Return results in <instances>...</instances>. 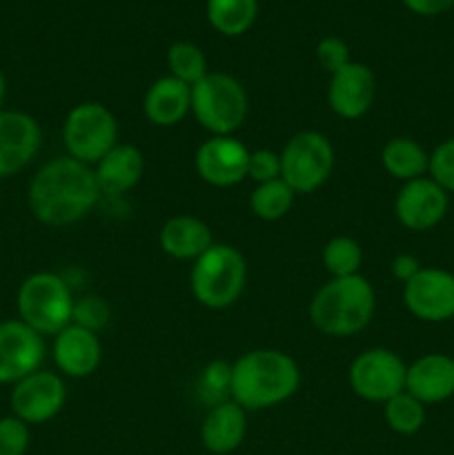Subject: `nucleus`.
Returning a JSON list of instances; mask_svg holds the SVG:
<instances>
[{
  "instance_id": "nucleus-5",
  "label": "nucleus",
  "mask_w": 454,
  "mask_h": 455,
  "mask_svg": "<svg viewBox=\"0 0 454 455\" xmlns=\"http://www.w3.org/2000/svg\"><path fill=\"white\" fill-rule=\"evenodd\" d=\"M247 114V92L234 76L209 71L191 87V116L209 136H234Z\"/></svg>"
},
{
  "instance_id": "nucleus-30",
  "label": "nucleus",
  "mask_w": 454,
  "mask_h": 455,
  "mask_svg": "<svg viewBox=\"0 0 454 455\" xmlns=\"http://www.w3.org/2000/svg\"><path fill=\"white\" fill-rule=\"evenodd\" d=\"M427 176H430L436 185L443 187L448 194H454V136L445 138L443 142H439V145L432 149Z\"/></svg>"
},
{
  "instance_id": "nucleus-27",
  "label": "nucleus",
  "mask_w": 454,
  "mask_h": 455,
  "mask_svg": "<svg viewBox=\"0 0 454 455\" xmlns=\"http://www.w3.org/2000/svg\"><path fill=\"white\" fill-rule=\"evenodd\" d=\"M383 416H385L387 427L399 435H414L426 425V404L409 395L408 391H401L399 395L387 400L383 404Z\"/></svg>"
},
{
  "instance_id": "nucleus-21",
  "label": "nucleus",
  "mask_w": 454,
  "mask_h": 455,
  "mask_svg": "<svg viewBox=\"0 0 454 455\" xmlns=\"http://www.w3.org/2000/svg\"><path fill=\"white\" fill-rule=\"evenodd\" d=\"M142 114L154 127H174L191 114V87L174 76H163L147 87Z\"/></svg>"
},
{
  "instance_id": "nucleus-19",
  "label": "nucleus",
  "mask_w": 454,
  "mask_h": 455,
  "mask_svg": "<svg viewBox=\"0 0 454 455\" xmlns=\"http://www.w3.org/2000/svg\"><path fill=\"white\" fill-rule=\"evenodd\" d=\"M92 169L101 196L118 198V196L129 194L141 182L142 173H145V156L138 147L129 145V142H118Z\"/></svg>"
},
{
  "instance_id": "nucleus-23",
  "label": "nucleus",
  "mask_w": 454,
  "mask_h": 455,
  "mask_svg": "<svg viewBox=\"0 0 454 455\" xmlns=\"http://www.w3.org/2000/svg\"><path fill=\"white\" fill-rule=\"evenodd\" d=\"M381 164L399 182H412L427 176L430 169V151L408 136H394L383 145Z\"/></svg>"
},
{
  "instance_id": "nucleus-26",
  "label": "nucleus",
  "mask_w": 454,
  "mask_h": 455,
  "mask_svg": "<svg viewBox=\"0 0 454 455\" xmlns=\"http://www.w3.org/2000/svg\"><path fill=\"white\" fill-rule=\"evenodd\" d=\"M320 260L329 278H350V275L361 274L363 249L352 235H334L325 243Z\"/></svg>"
},
{
  "instance_id": "nucleus-37",
  "label": "nucleus",
  "mask_w": 454,
  "mask_h": 455,
  "mask_svg": "<svg viewBox=\"0 0 454 455\" xmlns=\"http://www.w3.org/2000/svg\"><path fill=\"white\" fill-rule=\"evenodd\" d=\"M4 96H7V80H4L3 71H0V109H3Z\"/></svg>"
},
{
  "instance_id": "nucleus-6",
  "label": "nucleus",
  "mask_w": 454,
  "mask_h": 455,
  "mask_svg": "<svg viewBox=\"0 0 454 455\" xmlns=\"http://www.w3.org/2000/svg\"><path fill=\"white\" fill-rule=\"evenodd\" d=\"M74 293L65 278L53 271L27 275L18 289V315L40 336H56L74 318Z\"/></svg>"
},
{
  "instance_id": "nucleus-29",
  "label": "nucleus",
  "mask_w": 454,
  "mask_h": 455,
  "mask_svg": "<svg viewBox=\"0 0 454 455\" xmlns=\"http://www.w3.org/2000/svg\"><path fill=\"white\" fill-rule=\"evenodd\" d=\"M109 318H111V309L109 305H107L105 298L93 296V293H89V296H83V298H76L74 318H71V323L89 329V331L93 333H101L102 329L109 324Z\"/></svg>"
},
{
  "instance_id": "nucleus-25",
  "label": "nucleus",
  "mask_w": 454,
  "mask_h": 455,
  "mask_svg": "<svg viewBox=\"0 0 454 455\" xmlns=\"http://www.w3.org/2000/svg\"><path fill=\"white\" fill-rule=\"evenodd\" d=\"M294 200H296V194L292 187L283 178H279V180L254 187V191L249 194V209L258 220L274 222L292 212Z\"/></svg>"
},
{
  "instance_id": "nucleus-3",
  "label": "nucleus",
  "mask_w": 454,
  "mask_h": 455,
  "mask_svg": "<svg viewBox=\"0 0 454 455\" xmlns=\"http://www.w3.org/2000/svg\"><path fill=\"white\" fill-rule=\"evenodd\" d=\"M377 311V293L363 275L329 278L312 296L307 315L316 331L329 338H350L363 331Z\"/></svg>"
},
{
  "instance_id": "nucleus-16",
  "label": "nucleus",
  "mask_w": 454,
  "mask_h": 455,
  "mask_svg": "<svg viewBox=\"0 0 454 455\" xmlns=\"http://www.w3.org/2000/svg\"><path fill=\"white\" fill-rule=\"evenodd\" d=\"M377 96L374 71L363 62L352 60L336 74L329 76L328 107L343 120H359L372 109Z\"/></svg>"
},
{
  "instance_id": "nucleus-36",
  "label": "nucleus",
  "mask_w": 454,
  "mask_h": 455,
  "mask_svg": "<svg viewBox=\"0 0 454 455\" xmlns=\"http://www.w3.org/2000/svg\"><path fill=\"white\" fill-rule=\"evenodd\" d=\"M421 269V262H418V258L412 256V253H399V256L392 260V275L403 284L408 283V280H412Z\"/></svg>"
},
{
  "instance_id": "nucleus-7",
  "label": "nucleus",
  "mask_w": 454,
  "mask_h": 455,
  "mask_svg": "<svg viewBox=\"0 0 454 455\" xmlns=\"http://www.w3.org/2000/svg\"><path fill=\"white\" fill-rule=\"evenodd\" d=\"M118 120L109 107L85 100L67 111L62 123V145L67 156L93 167L107 151L118 145Z\"/></svg>"
},
{
  "instance_id": "nucleus-20",
  "label": "nucleus",
  "mask_w": 454,
  "mask_h": 455,
  "mask_svg": "<svg viewBox=\"0 0 454 455\" xmlns=\"http://www.w3.org/2000/svg\"><path fill=\"white\" fill-rule=\"evenodd\" d=\"M247 435V411L234 403L225 400L205 413L200 422V443L214 455L234 453Z\"/></svg>"
},
{
  "instance_id": "nucleus-15",
  "label": "nucleus",
  "mask_w": 454,
  "mask_h": 455,
  "mask_svg": "<svg viewBox=\"0 0 454 455\" xmlns=\"http://www.w3.org/2000/svg\"><path fill=\"white\" fill-rule=\"evenodd\" d=\"M43 132L34 116L0 109V178L20 173L38 156Z\"/></svg>"
},
{
  "instance_id": "nucleus-13",
  "label": "nucleus",
  "mask_w": 454,
  "mask_h": 455,
  "mask_svg": "<svg viewBox=\"0 0 454 455\" xmlns=\"http://www.w3.org/2000/svg\"><path fill=\"white\" fill-rule=\"evenodd\" d=\"M45 338L18 320L0 323V385H16L45 363Z\"/></svg>"
},
{
  "instance_id": "nucleus-32",
  "label": "nucleus",
  "mask_w": 454,
  "mask_h": 455,
  "mask_svg": "<svg viewBox=\"0 0 454 455\" xmlns=\"http://www.w3.org/2000/svg\"><path fill=\"white\" fill-rule=\"evenodd\" d=\"M316 60H319V65L332 76L352 62L350 47H347L345 40L338 38V36H325V38H320L319 44H316Z\"/></svg>"
},
{
  "instance_id": "nucleus-11",
  "label": "nucleus",
  "mask_w": 454,
  "mask_h": 455,
  "mask_svg": "<svg viewBox=\"0 0 454 455\" xmlns=\"http://www.w3.org/2000/svg\"><path fill=\"white\" fill-rule=\"evenodd\" d=\"M403 305L421 323L441 324L454 318V274L423 267L403 284Z\"/></svg>"
},
{
  "instance_id": "nucleus-2",
  "label": "nucleus",
  "mask_w": 454,
  "mask_h": 455,
  "mask_svg": "<svg viewBox=\"0 0 454 455\" xmlns=\"http://www.w3.org/2000/svg\"><path fill=\"white\" fill-rule=\"evenodd\" d=\"M301 389V367L280 349H254L231 364L230 400L245 411H265Z\"/></svg>"
},
{
  "instance_id": "nucleus-35",
  "label": "nucleus",
  "mask_w": 454,
  "mask_h": 455,
  "mask_svg": "<svg viewBox=\"0 0 454 455\" xmlns=\"http://www.w3.org/2000/svg\"><path fill=\"white\" fill-rule=\"evenodd\" d=\"M401 3H403L412 13L426 18L441 16V13L454 9V0H401Z\"/></svg>"
},
{
  "instance_id": "nucleus-1",
  "label": "nucleus",
  "mask_w": 454,
  "mask_h": 455,
  "mask_svg": "<svg viewBox=\"0 0 454 455\" xmlns=\"http://www.w3.org/2000/svg\"><path fill=\"white\" fill-rule=\"evenodd\" d=\"M101 200L96 176L89 164L71 156L45 163L27 189V204L38 222L47 227H69L83 220Z\"/></svg>"
},
{
  "instance_id": "nucleus-10",
  "label": "nucleus",
  "mask_w": 454,
  "mask_h": 455,
  "mask_svg": "<svg viewBox=\"0 0 454 455\" xmlns=\"http://www.w3.org/2000/svg\"><path fill=\"white\" fill-rule=\"evenodd\" d=\"M12 411L25 425H45L62 411L67 403V387L61 373L38 371L18 380L12 389Z\"/></svg>"
},
{
  "instance_id": "nucleus-14",
  "label": "nucleus",
  "mask_w": 454,
  "mask_h": 455,
  "mask_svg": "<svg viewBox=\"0 0 454 455\" xmlns=\"http://www.w3.org/2000/svg\"><path fill=\"white\" fill-rule=\"evenodd\" d=\"M249 149L234 136H209L196 149L194 169L203 182L227 189L247 178Z\"/></svg>"
},
{
  "instance_id": "nucleus-31",
  "label": "nucleus",
  "mask_w": 454,
  "mask_h": 455,
  "mask_svg": "<svg viewBox=\"0 0 454 455\" xmlns=\"http://www.w3.org/2000/svg\"><path fill=\"white\" fill-rule=\"evenodd\" d=\"M29 443V425L16 416L0 418V455H25Z\"/></svg>"
},
{
  "instance_id": "nucleus-28",
  "label": "nucleus",
  "mask_w": 454,
  "mask_h": 455,
  "mask_svg": "<svg viewBox=\"0 0 454 455\" xmlns=\"http://www.w3.org/2000/svg\"><path fill=\"white\" fill-rule=\"evenodd\" d=\"M167 69L169 76L190 84V87H194L209 74L205 52L199 44L187 43V40H178L167 49Z\"/></svg>"
},
{
  "instance_id": "nucleus-33",
  "label": "nucleus",
  "mask_w": 454,
  "mask_h": 455,
  "mask_svg": "<svg viewBox=\"0 0 454 455\" xmlns=\"http://www.w3.org/2000/svg\"><path fill=\"white\" fill-rule=\"evenodd\" d=\"M230 380H231V364L221 363H209L205 367L203 378H200V389L207 391L209 395H214L212 407L218 403H225V395L230 394Z\"/></svg>"
},
{
  "instance_id": "nucleus-24",
  "label": "nucleus",
  "mask_w": 454,
  "mask_h": 455,
  "mask_svg": "<svg viewBox=\"0 0 454 455\" xmlns=\"http://www.w3.org/2000/svg\"><path fill=\"white\" fill-rule=\"evenodd\" d=\"M258 16V0H207V22L227 38L252 29Z\"/></svg>"
},
{
  "instance_id": "nucleus-18",
  "label": "nucleus",
  "mask_w": 454,
  "mask_h": 455,
  "mask_svg": "<svg viewBox=\"0 0 454 455\" xmlns=\"http://www.w3.org/2000/svg\"><path fill=\"white\" fill-rule=\"evenodd\" d=\"M405 391L423 404H441L454 398V358L448 354H426L408 364Z\"/></svg>"
},
{
  "instance_id": "nucleus-4",
  "label": "nucleus",
  "mask_w": 454,
  "mask_h": 455,
  "mask_svg": "<svg viewBox=\"0 0 454 455\" xmlns=\"http://www.w3.org/2000/svg\"><path fill=\"white\" fill-rule=\"evenodd\" d=\"M247 284V260L231 244L214 243L191 262L190 289L199 305L221 311L240 300Z\"/></svg>"
},
{
  "instance_id": "nucleus-17",
  "label": "nucleus",
  "mask_w": 454,
  "mask_h": 455,
  "mask_svg": "<svg viewBox=\"0 0 454 455\" xmlns=\"http://www.w3.org/2000/svg\"><path fill=\"white\" fill-rule=\"evenodd\" d=\"M52 355L61 376L74 378V380L89 378L98 371L102 363L101 333H93L74 323L67 324L62 331L53 336Z\"/></svg>"
},
{
  "instance_id": "nucleus-12",
  "label": "nucleus",
  "mask_w": 454,
  "mask_h": 455,
  "mask_svg": "<svg viewBox=\"0 0 454 455\" xmlns=\"http://www.w3.org/2000/svg\"><path fill=\"white\" fill-rule=\"evenodd\" d=\"M450 212V194L430 176L405 182L394 198V216L401 227L423 234L445 220Z\"/></svg>"
},
{
  "instance_id": "nucleus-8",
  "label": "nucleus",
  "mask_w": 454,
  "mask_h": 455,
  "mask_svg": "<svg viewBox=\"0 0 454 455\" xmlns=\"http://www.w3.org/2000/svg\"><path fill=\"white\" fill-rule=\"evenodd\" d=\"M336 154L329 138L320 132H298L280 151V178L296 196L319 191L334 173Z\"/></svg>"
},
{
  "instance_id": "nucleus-22",
  "label": "nucleus",
  "mask_w": 454,
  "mask_h": 455,
  "mask_svg": "<svg viewBox=\"0 0 454 455\" xmlns=\"http://www.w3.org/2000/svg\"><path fill=\"white\" fill-rule=\"evenodd\" d=\"M158 244L174 260L194 262L212 247L214 234L205 220L190 213H181L163 222L158 231Z\"/></svg>"
},
{
  "instance_id": "nucleus-9",
  "label": "nucleus",
  "mask_w": 454,
  "mask_h": 455,
  "mask_svg": "<svg viewBox=\"0 0 454 455\" xmlns=\"http://www.w3.org/2000/svg\"><path fill=\"white\" fill-rule=\"evenodd\" d=\"M408 364L396 351L385 347H372L356 355L347 369V382L352 394L365 403L385 404L387 400L405 391Z\"/></svg>"
},
{
  "instance_id": "nucleus-34",
  "label": "nucleus",
  "mask_w": 454,
  "mask_h": 455,
  "mask_svg": "<svg viewBox=\"0 0 454 455\" xmlns=\"http://www.w3.org/2000/svg\"><path fill=\"white\" fill-rule=\"evenodd\" d=\"M247 178H252L256 185L279 180L280 178V154H276V151H272V149L249 151Z\"/></svg>"
}]
</instances>
